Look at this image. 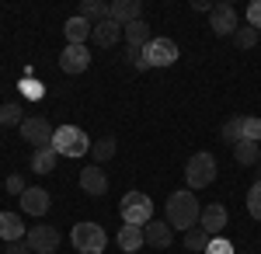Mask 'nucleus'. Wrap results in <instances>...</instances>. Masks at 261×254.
Returning <instances> with one entry per match:
<instances>
[{"mask_svg":"<svg viewBox=\"0 0 261 254\" xmlns=\"http://www.w3.org/2000/svg\"><path fill=\"white\" fill-rule=\"evenodd\" d=\"M91 150H94V160L98 164H105V160H112L115 157V136H101L91 143Z\"/></svg>","mask_w":261,"mask_h":254,"instance_id":"nucleus-24","label":"nucleus"},{"mask_svg":"<svg viewBox=\"0 0 261 254\" xmlns=\"http://www.w3.org/2000/svg\"><path fill=\"white\" fill-rule=\"evenodd\" d=\"M94 45H101V49H108V45H119L122 42V24H115L112 18L105 21H94Z\"/></svg>","mask_w":261,"mask_h":254,"instance_id":"nucleus-15","label":"nucleus"},{"mask_svg":"<svg viewBox=\"0 0 261 254\" xmlns=\"http://www.w3.org/2000/svg\"><path fill=\"white\" fill-rule=\"evenodd\" d=\"M81 18H98V21H105L108 18V4H101V0H84L81 4Z\"/></svg>","mask_w":261,"mask_h":254,"instance_id":"nucleus-26","label":"nucleus"},{"mask_svg":"<svg viewBox=\"0 0 261 254\" xmlns=\"http://www.w3.org/2000/svg\"><path fill=\"white\" fill-rule=\"evenodd\" d=\"M199 226L205 234H223V226H226V209H223V202H209L199 216Z\"/></svg>","mask_w":261,"mask_h":254,"instance_id":"nucleus-14","label":"nucleus"},{"mask_svg":"<svg viewBox=\"0 0 261 254\" xmlns=\"http://www.w3.org/2000/svg\"><path fill=\"white\" fill-rule=\"evenodd\" d=\"M140 14H143L140 0H115V4H108V18L115 24H133V21H140Z\"/></svg>","mask_w":261,"mask_h":254,"instance_id":"nucleus-13","label":"nucleus"},{"mask_svg":"<svg viewBox=\"0 0 261 254\" xmlns=\"http://www.w3.org/2000/svg\"><path fill=\"white\" fill-rule=\"evenodd\" d=\"M233 157H237V164H241V167H254V164L261 160V150H258V143L241 139V143L233 146Z\"/></svg>","mask_w":261,"mask_h":254,"instance_id":"nucleus-21","label":"nucleus"},{"mask_svg":"<svg viewBox=\"0 0 261 254\" xmlns=\"http://www.w3.org/2000/svg\"><path fill=\"white\" fill-rule=\"evenodd\" d=\"M21 136L28 139L35 150H49V146H53V136H56V125H49V122L39 118V115L24 118V122H21Z\"/></svg>","mask_w":261,"mask_h":254,"instance_id":"nucleus-7","label":"nucleus"},{"mask_svg":"<svg viewBox=\"0 0 261 254\" xmlns=\"http://www.w3.org/2000/svg\"><path fill=\"white\" fill-rule=\"evenodd\" d=\"M125 45H136V49H146L150 45V24L146 21H133V24H125Z\"/></svg>","mask_w":261,"mask_h":254,"instance_id":"nucleus-20","label":"nucleus"},{"mask_svg":"<svg viewBox=\"0 0 261 254\" xmlns=\"http://www.w3.org/2000/svg\"><path fill=\"white\" fill-rule=\"evenodd\" d=\"M143 63H146V70L150 66H171V63H178V42L150 39V45L143 49Z\"/></svg>","mask_w":261,"mask_h":254,"instance_id":"nucleus-6","label":"nucleus"},{"mask_svg":"<svg viewBox=\"0 0 261 254\" xmlns=\"http://www.w3.org/2000/svg\"><path fill=\"white\" fill-rule=\"evenodd\" d=\"M81 188L87 195H105L108 192V177H105V171H101L98 164H91V167L81 171Z\"/></svg>","mask_w":261,"mask_h":254,"instance_id":"nucleus-16","label":"nucleus"},{"mask_svg":"<svg viewBox=\"0 0 261 254\" xmlns=\"http://www.w3.org/2000/svg\"><path fill=\"white\" fill-rule=\"evenodd\" d=\"M32 247H28V240H11L7 244V254H28Z\"/></svg>","mask_w":261,"mask_h":254,"instance_id":"nucleus-35","label":"nucleus"},{"mask_svg":"<svg viewBox=\"0 0 261 254\" xmlns=\"http://www.w3.org/2000/svg\"><path fill=\"white\" fill-rule=\"evenodd\" d=\"M24 115H21V101H7L0 105V125H21Z\"/></svg>","mask_w":261,"mask_h":254,"instance_id":"nucleus-25","label":"nucleus"},{"mask_svg":"<svg viewBox=\"0 0 261 254\" xmlns=\"http://www.w3.org/2000/svg\"><path fill=\"white\" fill-rule=\"evenodd\" d=\"M205 254H233V244H230V240H223V237H216V240H209Z\"/></svg>","mask_w":261,"mask_h":254,"instance_id":"nucleus-32","label":"nucleus"},{"mask_svg":"<svg viewBox=\"0 0 261 254\" xmlns=\"http://www.w3.org/2000/svg\"><path fill=\"white\" fill-rule=\"evenodd\" d=\"M119 213H122L125 223H133V226H146V223H150V213H153V202H150L146 192L133 188V192H125V195H122Z\"/></svg>","mask_w":261,"mask_h":254,"instance_id":"nucleus-2","label":"nucleus"},{"mask_svg":"<svg viewBox=\"0 0 261 254\" xmlns=\"http://www.w3.org/2000/svg\"><path fill=\"white\" fill-rule=\"evenodd\" d=\"M233 45H237V49H254V45H258V32H254L251 24L237 28V32H233Z\"/></svg>","mask_w":261,"mask_h":254,"instance_id":"nucleus-27","label":"nucleus"},{"mask_svg":"<svg viewBox=\"0 0 261 254\" xmlns=\"http://www.w3.org/2000/svg\"><path fill=\"white\" fill-rule=\"evenodd\" d=\"M247 213L254 216V219H261V181H254L251 192H247Z\"/></svg>","mask_w":261,"mask_h":254,"instance_id":"nucleus-29","label":"nucleus"},{"mask_svg":"<svg viewBox=\"0 0 261 254\" xmlns=\"http://www.w3.org/2000/svg\"><path fill=\"white\" fill-rule=\"evenodd\" d=\"M125 56H129V63H133V66L146 70V63H143V49H136V45H125Z\"/></svg>","mask_w":261,"mask_h":254,"instance_id":"nucleus-34","label":"nucleus"},{"mask_svg":"<svg viewBox=\"0 0 261 254\" xmlns=\"http://www.w3.org/2000/svg\"><path fill=\"white\" fill-rule=\"evenodd\" d=\"M53 150L60 157H84L91 150V139H87V133L77 129V125H60L56 136H53Z\"/></svg>","mask_w":261,"mask_h":254,"instance_id":"nucleus-3","label":"nucleus"},{"mask_svg":"<svg viewBox=\"0 0 261 254\" xmlns=\"http://www.w3.org/2000/svg\"><path fill=\"white\" fill-rule=\"evenodd\" d=\"M205 237H209V234H205L202 226H192V230L185 234V247H188V251H205V247H209Z\"/></svg>","mask_w":261,"mask_h":254,"instance_id":"nucleus-28","label":"nucleus"},{"mask_svg":"<svg viewBox=\"0 0 261 254\" xmlns=\"http://www.w3.org/2000/svg\"><path fill=\"white\" fill-rule=\"evenodd\" d=\"M258 171H261V160H258ZM258 181H261V174H258Z\"/></svg>","mask_w":261,"mask_h":254,"instance_id":"nucleus-36","label":"nucleus"},{"mask_svg":"<svg viewBox=\"0 0 261 254\" xmlns=\"http://www.w3.org/2000/svg\"><path fill=\"white\" fill-rule=\"evenodd\" d=\"M244 139H251V143L261 139V118H244Z\"/></svg>","mask_w":261,"mask_h":254,"instance_id":"nucleus-30","label":"nucleus"},{"mask_svg":"<svg viewBox=\"0 0 261 254\" xmlns=\"http://www.w3.org/2000/svg\"><path fill=\"white\" fill-rule=\"evenodd\" d=\"M220 136H223V143H230V146H237L244 139V115H233L226 125L220 129Z\"/></svg>","mask_w":261,"mask_h":254,"instance_id":"nucleus-23","label":"nucleus"},{"mask_svg":"<svg viewBox=\"0 0 261 254\" xmlns=\"http://www.w3.org/2000/svg\"><path fill=\"white\" fill-rule=\"evenodd\" d=\"M56 160H60V154L49 146V150H35V157H32V171L35 174H49V171H56Z\"/></svg>","mask_w":261,"mask_h":254,"instance_id":"nucleus-22","label":"nucleus"},{"mask_svg":"<svg viewBox=\"0 0 261 254\" xmlns=\"http://www.w3.org/2000/svg\"><path fill=\"white\" fill-rule=\"evenodd\" d=\"M143 234H146V244H150V247H157V251L171 247V240H174V230H171V223H167V219H150V223L143 226Z\"/></svg>","mask_w":261,"mask_h":254,"instance_id":"nucleus-11","label":"nucleus"},{"mask_svg":"<svg viewBox=\"0 0 261 254\" xmlns=\"http://www.w3.org/2000/svg\"><path fill=\"white\" fill-rule=\"evenodd\" d=\"M146 244V234H143V226H133V223H122V230H119V247L125 254H136Z\"/></svg>","mask_w":261,"mask_h":254,"instance_id":"nucleus-19","label":"nucleus"},{"mask_svg":"<svg viewBox=\"0 0 261 254\" xmlns=\"http://www.w3.org/2000/svg\"><path fill=\"white\" fill-rule=\"evenodd\" d=\"M185 181H188V188H205V185H213V181H216V157L205 154V150L195 154V157H188Z\"/></svg>","mask_w":261,"mask_h":254,"instance_id":"nucleus-5","label":"nucleus"},{"mask_svg":"<svg viewBox=\"0 0 261 254\" xmlns=\"http://www.w3.org/2000/svg\"><path fill=\"white\" fill-rule=\"evenodd\" d=\"M70 240H73L77 254H101L108 247V237H105V230L98 223H77L70 230Z\"/></svg>","mask_w":261,"mask_h":254,"instance_id":"nucleus-4","label":"nucleus"},{"mask_svg":"<svg viewBox=\"0 0 261 254\" xmlns=\"http://www.w3.org/2000/svg\"><path fill=\"white\" fill-rule=\"evenodd\" d=\"M24 240H28V247H32L35 254H53L56 247H60V230H56V226L39 223V226H32V230H28V237H24Z\"/></svg>","mask_w":261,"mask_h":254,"instance_id":"nucleus-8","label":"nucleus"},{"mask_svg":"<svg viewBox=\"0 0 261 254\" xmlns=\"http://www.w3.org/2000/svg\"><path fill=\"white\" fill-rule=\"evenodd\" d=\"M4 188H7L11 195H24V177H21V174H11V177H7V185H4Z\"/></svg>","mask_w":261,"mask_h":254,"instance_id":"nucleus-33","label":"nucleus"},{"mask_svg":"<svg viewBox=\"0 0 261 254\" xmlns=\"http://www.w3.org/2000/svg\"><path fill=\"white\" fill-rule=\"evenodd\" d=\"M164 213H167V223H171V230H181V234H188L192 226H199L202 206H199V198H195V192H192V188H185V192H174V195L167 198Z\"/></svg>","mask_w":261,"mask_h":254,"instance_id":"nucleus-1","label":"nucleus"},{"mask_svg":"<svg viewBox=\"0 0 261 254\" xmlns=\"http://www.w3.org/2000/svg\"><path fill=\"white\" fill-rule=\"evenodd\" d=\"M63 32H66V42H70V45H84V42L91 39L94 24H91L87 18H81V14H77V18H66V24H63Z\"/></svg>","mask_w":261,"mask_h":254,"instance_id":"nucleus-17","label":"nucleus"},{"mask_svg":"<svg viewBox=\"0 0 261 254\" xmlns=\"http://www.w3.org/2000/svg\"><path fill=\"white\" fill-rule=\"evenodd\" d=\"M21 237H28L24 223H21V216L18 213H0V240L11 244V240H21Z\"/></svg>","mask_w":261,"mask_h":254,"instance_id":"nucleus-18","label":"nucleus"},{"mask_svg":"<svg viewBox=\"0 0 261 254\" xmlns=\"http://www.w3.org/2000/svg\"><path fill=\"white\" fill-rule=\"evenodd\" d=\"M49 206H53V198H49V192H45V188H39V185L24 188V195H21V213L42 216V213H49Z\"/></svg>","mask_w":261,"mask_h":254,"instance_id":"nucleus-12","label":"nucleus"},{"mask_svg":"<svg viewBox=\"0 0 261 254\" xmlns=\"http://www.w3.org/2000/svg\"><path fill=\"white\" fill-rule=\"evenodd\" d=\"M247 24L261 35V0H251V7H247Z\"/></svg>","mask_w":261,"mask_h":254,"instance_id":"nucleus-31","label":"nucleus"},{"mask_svg":"<svg viewBox=\"0 0 261 254\" xmlns=\"http://www.w3.org/2000/svg\"><path fill=\"white\" fill-rule=\"evenodd\" d=\"M209 24L216 35H233L237 32V14H233V4H216L213 14H209Z\"/></svg>","mask_w":261,"mask_h":254,"instance_id":"nucleus-10","label":"nucleus"},{"mask_svg":"<svg viewBox=\"0 0 261 254\" xmlns=\"http://www.w3.org/2000/svg\"><path fill=\"white\" fill-rule=\"evenodd\" d=\"M91 66V49L87 45H66L60 53V70L63 73H84Z\"/></svg>","mask_w":261,"mask_h":254,"instance_id":"nucleus-9","label":"nucleus"}]
</instances>
